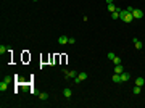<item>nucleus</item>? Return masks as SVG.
Segmentation results:
<instances>
[{"instance_id": "2", "label": "nucleus", "mask_w": 145, "mask_h": 108, "mask_svg": "<svg viewBox=\"0 0 145 108\" xmlns=\"http://www.w3.org/2000/svg\"><path fill=\"white\" fill-rule=\"evenodd\" d=\"M86 79H87V73H84V71H82V73H79V74L74 77V82H76V84H79V82L86 81Z\"/></svg>"}, {"instance_id": "20", "label": "nucleus", "mask_w": 145, "mask_h": 108, "mask_svg": "<svg viewBox=\"0 0 145 108\" xmlns=\"http://www.w3.org/2000/svg\"><path fill=\"white\" fill-rule=\"evenodd\" d=\"M68 44H76V39L74 37H69V39H68Z\"/></svg>"}, {"instance_id": "7", "label": "nucleus", "mask_w": 145, "mask_h": 108, "mask_svg": "<svg viewBox=\"0 0 145 108\" xmlns=\"http://www.w3.org/2000/svg\"><path fill=\"white\" fill-rule=\"evenodd\" d=\"M58 44H61V45L68 44V37H66V36H60L58 37Z\"/></svg>"}, {"instance_id": "22", "label": "nucleus", "mask_w": 145, "mask_h": 108, "mask_svg": "<svg viewBox=\"0 0 145 108\" xmlns=\"http://www.w3.org/2000/svg\"><path fill=\"white\" fill-rule=\"evenodd\" d=\"M32 2H37V0H32Z\"/></svg>"}, {"instance_id": "8", "label": "nucleus", "mask_w": 145, "mask_h": 108, "mask_svg": "<svg viewBox=\"0 0 145 108\" xmlns=\"http://www.w3.org/2000/svg\"><path fill=\"white\" fill-rule=\"evenodd\" d=\"M63 95L66 98H69L71 95H73V92H71V89H68V87H66V89H63Z\"/></svg>"}, {"instance_id": "1", "label": "nucleus", "mask_w": 145, "mask_h": 108, "mask_svg": "<svg viewBox=\"0 0 145 108\" xmlns=\"http://www.w3.org/2000/svg\"><path fill=\"white\" fill-rule=\"evenodd\" d=\"M119 19H123L124 23H132V19H134V16H132V13L127 10H121L119 11Z\"/></svg>"}, {"instance_id": "13", "label": "nucleus", "mask_w": 145, "mask_h": 108, "mask_svg": "<svg viewBox=\"0 0 145 108\" xmlns=\"http://www.w3.org/2000/svg\"><path fill=\"white\" fill-rule=\"evenodd\" d=\"M107 10L110 11V13H113V11H116V6L113 5V3H108V5H107Z\"/></svg>"}, {"instance_id": "14", "label": "nucleus", "mask_w": 145, "mask_h": 108, "mask_svg": "<svg viewBox=\"0 0 145 108\" xmlns=\"http://www.w3.org/2000/svg\"><path fill=\"white\" fill-rule=\"evenodd\" d=\"M132 92H134L135 95H139L140 92H142V87H140V86H134V89H132Z\"/></svg>"}, {"instance_id": "21", "label": "nucleus", "mask_w": 145, "mask_h": 108, "mask_svg": "<svg viewBox=\"0 0 145 108\" xmlns=\"http://www.w3.org/2000/svg\"><path fill=\"white\" fill-rule=\"evenodd\" d=\"M113 2H114V0H107V5L108 3H113Z\"/></svg>"}, {"instance_id": "6", "label": "nucleus", "mask_w": 145, "mask_h": 108, "mask_svg": "<svg viewBox=\"0 0 145 108\" xmlns=\"http://www.w3.org/2000/svg\"><path fill=\"white\" fill-rule=\"evenodd\" d=\"M135 86L144 87L145 86V79H144V77H137V79H135Z\"/></svg>"}, {"instance_id": "5", "label": "nucleus", "mask_w": 145, "mask_h": 108, "mask_svg": "<svg viewBox=\"0 0 145 108\" xmlns=\"http://www.w3.org/2000/svg\"><path fill=\"white\" fill-rule=\"evenodd\" d=\"M132 40H134V45H135V49H137V50L144 49V45H142V42H140L139 39H132Z\"/></svg>"}, {"instance_id": "18", "label": "nucleus", "mask_w": 145, "mask_h": 108, "mask_svg": "<svg viewBox=\"0 0 145 108\" xmlns=\"http://www.w3.org/2000/svg\"><path fill=\"white\" fill-rule=\"evenodd\" d=\"M3 81H5V82H8V84H10V82L13 81V79H11V76H5V77H3Z\"/></svg>"}, {"instance_id": "9", "label": "nucleus", "mask_w": 145, "mask_h": 108, "mask_svg": "<svg viewBox=\"0 0 145 108\" xmlns=\"http://www.w3.org/2000/svg\"><path fill=\"white\" fill-rule=\"evenodd\" d=\"M113 82H116V84H118V82H123L121 81V74H116V73H114V74H113Z\"/></svg>"}, {"instance_id": "12", "label": "nucleus", "mask_w": 145, "mask_h": 108, "mask_svg": "<svg viewBox=\"0 0 145 108\" xmlns=\"http://www.w3.org/2000/svg\"><path fill=\"white\" fill-rule=\"evenodd\" d=\"M119 11H121V10H119V8H116V11H113V13H111V18H113V19H118V18H119Z\"/></svg>"}, {"instance_id": "3", "label": "nucleus", "mask_w": 145, "mask_h": 108, "mask_svg": "<svg viewBox=\"0 0 145 108\" xmlns=\"http://www.w3.org/2000/svg\"><path fill=\"white\" fill-rule=\"evenodd\" d=\"M132 16H134L135 19H140V18H144V11L139 10V8H134V11H132Z\"/></svg>"}, {"instance_id": "19", "label": "nucleus", "mask_w": 145, "mask_h": 108, "mask_svg": "<svg viewBox=\"0 0 145 108\" xmlns=\"http://www.w3.org/2000/svg\"><path fill=\"white\" fill-rule=\"evenodd\" d=\"M114 57H116V55L113 53V52H108V60H111V61H113V58H114Z\"/></svg>"}, {"instance_id": "16", "label": "nucleus", "mask_w": 145, "mask_h": 108, "mask_svg": "<svg viewBox=\"0 0 145 108\" xmlns=\"http://www.w3.org/2000/svg\"><path fill=\"white\" fill-rule=\"evenodd\" d=\"M8 47H5V45H0V55H3V53H6V52H8Z\"/></svg>"}, {"instance_id": "11", "label": "nucleus", "mask_w": 145, "mask_h": 108, "mask_svg": "<svg viewBox=\"0 0 145 108\" xmlns=\"http://www.w3.org/2000/svg\"><path fill=\"white\" fill-rule=\"evenodd\" d=\"M123 65H116L114 66V73H116V74H121V73H123Z\"/></svg>"}, {"instance_id": "15", "label": "nucleus", "mask_w": 145, "mask_h": 108, "mask_svg": "<svg viewBox=\"0 0 145 108\" xmlns=\"http://www.w3.org/2000/svg\"><path fill=\"white\" fill-rule=\"evenodd\" d=\"M39 98H40V100H47L48 94H47V92H40V94H39Z\"/></svg>"}, {"instance_id": "10", "label": "nucleus", "mask_w": 145, "mask_h": 108, "mask_svg": "<svg viewBox=\"0 0 145 108\" xmlns=\"http://www.w3.org/2000/svg\"><path fill=\"white\" fill-rule=\"evenodd\" d=\"M6 89H8V82L2 81V82H0V90H2V92H5Z\"/></svg>"}, {"instance_id": "17", "label": "nucleus", "mask_w": 145, "mask_h": 108, "mask_svg": "<svg viewBox=\"0 0 145 108\" xmlns=\"http://www.w3.org/2000/svg\"><path fill=\"white\" fill-rule=\"evenodd\" d=\"M113 63H114V66L121 65V58H119V57H114V58H113Z\"/></svg>"}, {"instance_id": "4", "label": "nucleus", "mask_w": 145, "mask_h": 108, "mask_svg": "<svg viewBox=\"0 0 145 108\" xmlns=\"http://www.w3.org/2000/svg\"><path fill=\"white\" fill-rule=\"evenodd\" d=\"M129 79H131V74L126 73V71H123V73H121V81L126 82V81H129Z\"/></svg>"}]
</instances>
